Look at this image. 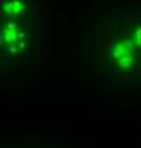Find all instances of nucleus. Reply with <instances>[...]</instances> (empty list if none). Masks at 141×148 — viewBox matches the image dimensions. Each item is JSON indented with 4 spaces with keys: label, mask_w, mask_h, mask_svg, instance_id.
<instances>
[{
    "label": "nucleus",
    "mask_w": 141,
    "mask_h": 148,
    "mask_svg": "<svg viewBox=\"0 0 141 148\" xmlns=\"http://www.w3.org/2000/svg\"><path fill=\"white\" fill-rule=\"evenodd\" d=\"M9 51H10V53H16V51H17V47H14V46H12V47L9 49Z\"/></svg>",
    "instance_id": "6e6552de"
},
{
    "label": "nucleus",
    "mask_w": 141,
    "mask_h": 148,
    "mask_svg": "<svg viewBox=\"0 0 141 148\" xmlns=\"http://www.w3.org/2000/svg\"><path fill=\"white\" fill-rule=\"evenodd\" d=\"M14 10V0H9L6 4H3V12H6V14H13Z\"/></svg>",
    "instance_id": "39448f33"
},
{
    "label": "nucleus",
    "mask_w": 141,
    "mask_h": 148,
    "mask_svg": "<svg viewBox=\"0 0 141 148\" xmlns=\"http://www.w3.org/2000/svg\"><path fill=\"white\" fill-rule=\"evenodd\" d=\"M125 54H127V50H125L124 41L116 43V44L113 46V49H111V56H113V58L118 60L120 57H123V56H125Z\"/></svg>",
    "instance_id": "f257e3e1"
},
{
    "label": "nucleus",
    "mask_w": 141,
    "mask_h": 148,
    "mask_svg": "<svg viewBox=\"0 0 141 148\" xmlns=\"http://www.w3.org/2000/svg\"><path fill=\"white\" fill-rule=\"evenodd\" d=\"M19 47H20V49H24V47H26V43H24V41H19Z\"/></svg>",
    "instance_id": "1a4fd4ad"
},
{
    "label": "nucleus",
    "mask_w": 141,
    "mask_h": 148,
    "mask_svg": "<svg viewBox=\"0 0 141 148\" xmlns=\"http://www.w3.org/2000/svg\"><path fill=\"white\" fill-rule=\"evenodd\" d=\"M124 44H125L127 54H128V56H133V53H134V44H133V43H130L128 40H124Z\"/></svg>",
    "instance_id": "423d86ee"
},
{
    "label": "nucleus",
    "mask_w": 141,
    "mask_h": 148,
    "mask_svg": "<svg viewBox=\"0 0 141 148\" xmlns=\"http://www.w3.org/2000/svg\"><path fill=\"white\" fill-rule=\"evenodd\" d=\"M117 63H118L120 67L128 69V67H131V64H133V56H128V54L123 56V57H120V58L117 60Z\"/></svg>",
    "instance_id": "7ed1b4c3"
},
{
    "label": "nucleus",
    "mask_w": 141,
    "mask_h": 148,
    "mask_svg": "<svg viewBox=\"0 0 141 148\" xmlns=\"http://www.w3.org/2000/svg\"><path fill=\"white\" fill-rule=\"evenodd\" d=\"M6 29H10V30H14V29H16V23H13V21H10V23H7V24H6Z\"/></svg>",
    "instance_id": "0eeeda50"
},
{
    "label": "nucleus",
    "mask_w": 141,
    "mask_h": 148,
    "mask_svg": "<svg viewBox=\"0 0 141 148\" xmlns=\"http://www.w3.org/2000/svg\"><path fill=\"white\" fill-rule=\"evenodd\" d=\"M17 33L16 30H10V29H4L1 33V43L6 40V43H14L17 41Z\"/></svg>",
    "instance_id": "f03ea898"
},
{
    "label": "nucleus",
    "mask_w": 141,
    "mask_h": 148,
    "mask_svg": "<svg viewBox=\"0 0 141 148\" xmlns=\"http://www.w3.org/2000/svg\"><path fill=\"white\" fill-rule=\"evenodd\" d=\"M133 41L137 47H141V27L135 29L134 33H133Z\"/></svg>",
    "instance_id": "20e7f679"
}]
</instances>
